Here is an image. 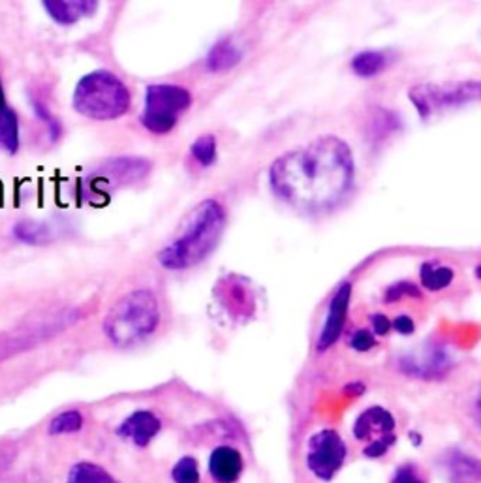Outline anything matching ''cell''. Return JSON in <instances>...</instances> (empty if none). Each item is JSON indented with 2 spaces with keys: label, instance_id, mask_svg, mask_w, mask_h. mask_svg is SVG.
<instances>
[{
  "label": "cell",
  "instance_id": "cell-23",
  "mask_svg": "<svg viewBox=\"0 0 481 483\" xmlns=\"http://www.w3.org/2000/svg\"><path fill=\"white\" fill-rule=\"evenodd\" d=\"M190 155L202 167L213 166L216 160V137L213 134L197 137L190 147Z\"/></svg>",
  "mask_w": 481,
  "mask_h": 483
},
{
  "label": "cell",
  "instance_id": "cell-28",
  "mask_svg": "<svg viewBox=\"0 0 481 483\" xmlns=\"http://www.w3.org/2000/svg\"><path fill=\"white\" fill-rule=\"evenodd\" d=\"M376 345V340H375V335L371 331H366V329H361V331H356L352 340H350V347L357 352H369L373 347Z\"/></svg>",
  "mask_w": 481,
  "mask_h": 483
},
{
  "label": "cell",
  "instance_id": "cell-9",
  "mask_svg": "<svg viewBox=\"0 0 481 483\" xmlns=\"http://www.w3.org/2000/svg\"><path fill=\"white\" fill-rule=\"evenodd\" d=\"M350 297H352V284L345 282V284H341V287H338V290L335 292V296L329 303L327 318H326V324L322 327V333L318 337V345H316V348L320 352H326L327 348H331L336 343L338 338H341V335L345 331V324H346Z\"/></svg>",
  "mask_w": 481,
  "mask_h": 483
},
{
  "label": "cell",
  "instance_id": "cell-11",
  "mask_svg": "<svg viewBox=\"0 0 481 483\" xmlns=\"http://www.w3.org/2000/svg\"><path fill=\"white\" fill-rule=\"evenodd\" d=\"M151 172V162L141 156H117L107 160L100 169L96 177L104 179L107 185L119 183L130 185L147 177Z\"/></svg>",
  "mask_w": 481,
  "mask_h": 483
},
{
  "label": "cell",
  "instance_id": "cell-8",
  "mask_svg": "<svg viewBox=\"0 0 481 483\" xmlns=\"http://www.w3.org/2000/svg\"><path fill=\"white\" fill-rule=\"evenodd\" d=\"M346 444L341 435L326 429L310 437L306 467L322 481H331L335 474L343 468L346 459Z\"/></svg>",
  "mask_w": 481,
  "mask_h": 483
},
{
  "label": "cell",
  "instance_id": "cell-18",
  "mask_svg": "<svg viewBox=\"0 0 481 483\" xmlns=\"http://www.w3.org/2000/svg\"><path fill=\"white\" fill-rule=\"evenodd\" d=\"M447 468H449V474L454 476L456 479L481 481V461L474 459L470 456H465V453H461V451L449 453Z\"/></svg>",
  "mask_w": 481,
  "mask_h": 483
},
{
  "label": "cell",
  "instance_id": "cell-31",
  "mask_svg": "<svg viewBox=\"0 0 481 483\" xmlns=\"http://www.w3.org/2000/svg\"><path fill=\"white\" fill-rule=\"evenodd\" d=\"M373 329H375V333L376 335H387L389 333V329L393 327V324H391V320L387 318V317H384V315H375L373 318Z\"/></svg>",
  "mask_w": 481,
  "mask_h": 483
},
{
  "label": "cell",
  "instance_id": "cell-22",
  "mask_svg": "<svg viewBox=\"0 0 481 483\" xmlns=\"http://www.w3.org/2000/svg\"><path fill=\"white\" fill-rule=\"evenodd\" d=\"M456 273L449 267H436L433 264H423L421 266V284L431 292H438L447 288L451 282H454Z\"/></svg>",
  "mask_w": 481,
  "mask_h": 483
},
{
  "label": "cell",
  "instance_id": "cell-33",
  "mask_svg": "<svg viewBox=\"0 0 481 483\" xmlns=\"http://www.w3.org/2000/svg\"><path fill=\"white\" fill-rule=\"evenodd\" d=\"M6 95H5V87H3V81H0V109L6 107Z\"/></svg>",
  "mask_w": 481,
  "mask_h": 483
},
{
  "label": "cell",
  "instance_id": "cell-24",
  "mask_svg": "<svg viewBox=\"0 0 481 483\" xmlns=\"http://www.w3.org/2000/svg\"><path fill=\"white\" fill-rule=\"evenodd\" d=\"M81 428H83L81 412L68 410L53 418L49 425V435H70V433H77Z\"/></svg>",
  "mask_w": 481,
  "mask_h": 483
},
{
  "label": "cell",
  "instance_id": "cell-1",
  "mask_svg": "<svg viewBox=\"0 0 481 483\" xmlns=\"http://www.w3.org/2000/svg\"><path fill=\"white\" fill-rule=\"evenodd\" d=\"M356 164L350 146L336 136H322L280 155L269 183L276 197L303 213H324L341 204L354 186Z\"/></svg>",
  "mask_w": 481,
  "mask_h": 483
},
{
  "label": "cell",
  "instance_id": "cell-3",
  "mask_svg": "<svg viewBox=\"0 0 481 483\" xmlns=\"http://www.w3.org/2000/svg\"><path fill=\"white\" fill-rule=\"evenodd\" d=\"M160 326V303L151 290H134L123 296L104 320V333L119 348L134 347Z\"/></svg>",
  "mask_w": 481,
  "mask_h": 483
},
{
  "label": "cell",
  "instance_id": "cell-20",
  "mask_svg": "<svg viewBox=\"0 0 481 483\" xmlns=\"http://www.w3.org/2000/svg\"><path fill=\"white\" fill-rule=\"evenodd\" d=\"M14 236L17 241L26 245H45L51 241V232L44 222L21 220L14 226Z\"/></svg>",
  "mask_w": 481,
  "mask_h": 483
},
{
  "label": "cell",
  "instance_id": "cell-4",
  "mask_svg": "<svg viewBox=\"0 0 481 483\" xmlns=\"http://www.w3.org/2000/svg\"><path fill=\"white\" fill-rule=\"evenodd\" d=\"M132 96L123 79L113 72L95 70L83 75L74 91V107L95 121H113L130 109Z\"/></svg>",
  "mask_w": 481,
  "mask_h": 483
},
{
  "label": "cell",
  "instance_id": "cell-17",
  "mask_svg": "<svg viewBox=\"0 0 481 483\" xmlns=\"http://www.w3.org/2000/svg\"><path fill=\"white\" fill-rule=\"evenodd\" d=\"M0 149L8 155L19 151V119L10 106L0 109Z\"/></svg>",
  "mask_w": 481,
  "mask_h": 483
},
{
  "label": "cell",
  "instance_id": "cell-26",
  "mask_svg": "<svg viewBox=\"0 0 481 483\" xmlns=\"http://www.w3.org/2000/svg\"><path fill=\"white\" fill-rule=\"evenodd\" d=\"M33 107H35L36 117L42 119V121L47 125V128H49V139L53 141V144H55V141H59V137H61V134H63L61 123L56 121V119L51 116V111L47 109V106H45L44 102H40V100L35 98V100H33Z\"/></svg>",
  "mask_w": 481,
  "mask_h": 483
},
{
  "label": "cell",
  "instance_id": "cell-21",
  "mask_svg": "<svg viewBox=\"0 0 481 483\" xmlns=\"http://www.w3.org/2000/svg\"><path fill=\"white\" fill-rule=\"evenodd\" d=\"M113 481H115V478L95 463L74 465L66 479V483H113Z\"/></svg>",
  "mask_w": 481,
  "mask_h": 483
},
{
  "label": "cell",
  "instance_id": "cell-2",
  "mask_svg": "<svg viewBox=\"0 0 481 483\" xmlns=\"http://www.w3.org/2000/svg\"><path fill=\"white\" fill-rule=\"evenodd\" d=\"M224 226L225 211L220 202L205 200L195 206L179 237L158 252V264L169 271H183L202 264L216 248Z\"/></svg>",
  "mask_w": 481,
  "mask_h": 483
},
{
  "label": "cell",
  "instance_id": "cell-27",
  "mask_svg": "<svg viewBox=\"0 0 481 483\" xmlns=\"http://www.w3.org/2000/svg\"><path fill=\"white\" fill-rule=\"evenodd\" d=\"M405 296H410V297H419L421 292L419 288L416 287V284L412 282H399V284H395V287H391L387 292H386V301H399L401 297Z\"/></svg>",
  "mask_w": 481,
  "mask_h": 483
},
{
  "label": "cell",
  "instance_id": "cell-15",
  "mask_svg": "<svg viewBox=\"0 0 481 483\" xmlns=\"http://www.w3.org/2000/svg\"><path fill=\"white\" fill-rule=\"evenodd\" d=\"M42 5L49 17L59 25H74L79 17L93 15L98 8V3H93V0H77V3H51V0H45Z\"/></svg>",
  "mask_w": 481,
  "mask_h": 483
},
{
  "label": "cell",
  "instance_id": "cell-34",
  "mask_svg": "<svg viewBox=\"0 0 481 483\" xmlns=\"http://www.w3.org/2000/svg\"><path fill=\"white\" fill-rule=\"evenodd\" d=\"M476 410H477V414H479V418H481V391H479V395H477V401H476Z\"/></svg>",
  "mask_w": 481,
  "mask_h": 483
},
{
  "label": "cell",
  "instance_id": "cell-36",
  "mask_svg": "<svg viewBox=\"0 0 481 483\" xmlns=\"http://www.w3.org/2000/svg\"><path fill=\"white\" fill-rule=\"evenodd\" d=\"M113 483H117V481H113Z\"/></svg>",
  "mask_w": 481,
  "mask_h": 483
},
{
  "label": "cell",
  "instance_id": "cell-7",
  "mask_svg": "<svg viewBox=\"0 0 481 483\" xmlns=\"http://www.w3.org/2000/svg\"><path fill=\"white\" fill-rule=\"evenodd\" d=\"M79 318H81L79 308H65L61 312H55V315L47 318L28 322L14 329L12 333L0 337V359L10 357L14 354L25 352L44 343V340L72 327Z\"/></svg>",
  "mask_w": 481,
  "mask_h": 483
},
{
  "label": "cell",
  "instance_id": "cell-32",
  "mask_svg": "<svg viewBox=\"0 0 481 483\" xmlns=\"http://www.w3.org/2000/svg\"><path fill=\"white\" fill-rule=\"evenodd\" d=\"M365 391V386L363 384H359V382H356V384H350V386H346L345 387V393H348V395H361Z\"/></svg>",
  "mask_w": 481,
  "mask_h": 483
},
{
  "label": "cell",
  "instance_id": "cell-25",
  "mask_svg": "<svg viewBox=\"0 0 481 483\" xmlns=\"http://www.w3.org/2000/svg\"><path fill=\"white\" fill-rule=\"evenodd\" d=\"M175 483H200V470L194 458H183L172 470Z\"/></svg>",
  "mask_w": 481,
  "mask_h": 483
},
{
  "label": "cell",
  "instance_id": "cell-35",
  "mask_svg": "<svg viewBox=\"0 0 481 483\" xmlns=\"http://www.w3.org/2000/svg\"><path fill=\"white\" fill-rule=\"evenodd\" d=\"M476 277H477V278H481V266H477V267H476Z\"/></svg>",
  "mask_w": 481,
  "mask_h": 483
},
{
  "label": "cell",
  "instance_id": "cell-19",
  "mask_svg": "<svg viewBox=\"0 0 481 483\" xmlns=\"http://www.w3.org/2000/svg\"><path fill=\"white\" fill-rule=\"evenodd\" d=\"M387 66V56L382 51H363L357 53L352 61V70L359 77H375Z\"/></svg>",
  "mask_w": 481,
  "mask_h": 483
},
{
  "label": "cell",
  "instance_id": "cell-16",
  "mask_svg": "<svg viewBox=\"0 0 481 483\" xmlns=\"http://www.w3.org/2000/svg\"><path fill=\"white\" fill-rule=\"evenodd\" d=\"M241 56L243 55L239 47L232 40L225 38L213 45V49L209 51L207 59H205V66L209 72H225V70L237 66L241 63Z\"/></svg>",
  "mask_w": 481,
  "mask_h": 483
},
{
  "label": "cell",
  "instance_id": "cell-14",
  "mask_svg": "<svg viewBox=\"0 0 481 483\" xmlns=\"http://www.w3.org/2000/svg\"><path fill=\"white\" fill-rule=\"evenodd\" d=\"M209 472L218 483H234L243 472L241 453L230 446H220L211 453Z\"/></svg>",
  "mask_w": 481,
  "mask_h": 483
},
{
  "label": "cell",
  "instance_id": "cell-5",
  "mask_svg": "<svg viewBox=\"0 0 481 483\" xmlns=\"http://www.w3.org/2000/svg\"><path fill=\"white\" fill-rule=\"evenodd\" d=\"M192 95L181 85L156 83L145 91V106L141 113V125L153 134L172 132L183 113L190 107Z\"/></svg>",
  "mask_w": 481,
  "mask_h": 483
},
{
  "label": "cell",
  "instance_id": "cell-29",
  "mask_svg": "<svg viewBox=\"0 0 481 483\" xmlns=\"http://www.w3.org/2000/svg\"><path fill=\"white\" fill-rule=\"evenodd\" d=\"M391 483H423V479L412 465H405L397 472H395Z\"/></svg>",
  "mask_w": 481,
  "mask_h": 483
},
{
  "label": "cell",
  "instance_id": "cell-12",
  "mask_svg": "<svg viewBox=\"0 0 481 483\" xmlns=\"http://www.w3.org/2000/svg\"><path fill=\"white\" fill-rule=\"evenodd\" d=\"M395 435V418L382 407L366 408L354 425V437L357 440L378 442Z\"/></svg>",
  "mask_w": 481,
  "mask_h": 483
},
{
  "label": "cell",
  "instance_id": "cell-13",
  "mask_svg": "<svg viewBox=\"0 0 481 483\" xmlns=\"http://www.w3.org/2000/svg\"><path fill=\"white\" fill-rule=\"evenodd\" d=\"M160 428L162 423L153 412L137 410L119 425L117 435L121 438H130L137 448H145L160 433Z\"/></svg>",
  "mask_w": 481,
  "mask_h": 483
},
{
  "label": "cell",
  "instance_id": "cell-30",
  "mask_svg": "<svg viewBox=\"0 0 481 483\" xmlns=\"http://www.w3.org/2000/svg\"><path fill=\"white\" fill-rule=\"evenodd\" d=\"M393 329H397L401 335H412L416 326H414V320L410 317H399L393 320Z\"/></svg>",
  "mask_w": 481,
  "mask_h": 483
},
{
  "label": "cell",
  "instance_id": "cell-10",
  "mask_svg": "<svg viewBox=\"0 0 481 483\" xmlns=\"http://www.w3.org/2000/svg\"><path fill=\"white\" fill-rule=\"evenodd\" d=\"M222 307L230 312L234 318H248L254 312V297L245 278L239 275L224 277L215 290Z\"/></svg>",
  "mask_w": 481,
  "mask_h": 483
},
{
  "label": "cell",
  "instance_id": "cell-6",
  "mask_svg": "<svg viewBox=\"0 0 481 483\" xmlns=\"http://www.w3.org/2000/svg\"><path fill=\"white\" fill-rule=\"evenodd\" d=\"M419 117L427 119L435 111L465 106L481 100V81H447L440 85H416L408 93Z\"/></svg>",
  "mask_w": 481,
  "mask_h": 483
}]
</instances>
